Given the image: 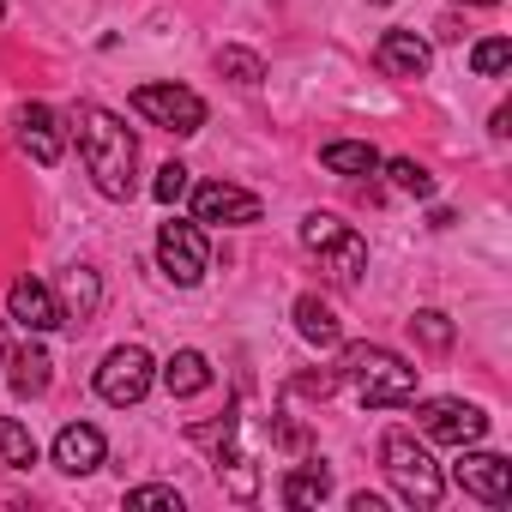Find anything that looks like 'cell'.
Listing matches in <instances>:
<instances>
[{"mask_svg": "<svg viewBox=\"0 0 512 512\" xmlns=\"http://www.w3.org/2000/svg\"><path fill=\"white\" fill-rule=\"evenodd\" d=\"M73 139H79V157H85V175L97 181V193L127 205V199L139 193V175H133V169H139V145H133L127 121L109 115V109H97V103H79Z\"/></svg>", "mask_w": 512, "mask_h": 512, "instance_id": "6da1fadb", "label": "cell"}, {"mask_svg": "<svg viewBox=\"0 0 512 512\" xmlns=\"http://www.w3.org/2000/svg\"><path fill=\"white\" fill-rule=\"evenodd\" d=\"M338 380H344L368 410H398V404L416 398V368H410L398 350H386V344H356V350H344Z\"/></svg>", "mask_w": 512, "mask_h": 512, "instance_id": "7a4b0ae2", "label": "cell"}, {"mask_svg": "<svg viewBox=\"0 0 512 512\" xmlns=\"http://www.w3.org/2000/svg\"><path fill=\"white\" fill-rule=\"evenodd\" d=\"M302 247L320 253L326 272H332L338 284H356V278L368 272V241H362L344 217H332V211H308V217H302Z\"/></svg>", "mask_w": 512, "mask_h": 512, "instance_id": "3957f363", "label": "cell"}, {"mask_svg": "<svg viewBox=\"0 0 512 512\" xmlns=\"http://www.w3.org/2000/svg\"><path fill=\"white\" fill-rule=\"evenodd\" d=\"M380 458H386V476H392V488L410 500V506H440V494H446V476H440V464L410 440V434H386V446H380Z\"/></svg>", "mask_w": 512, "mask_h": 512, "instance_id": "277c9868", "label": "cell"}, {"mask_svg": "<svg viewBox=\"0 0 512 512\" xmlns=\"http://www.w3.org/2000/svg\"><path fill=\"white\" fill-rule=\"evenodd\" d=\"M157 266H163V278H169L175 290H193V284L211 272L205 229H199V223H181V217H169V223L157 229Z\"/></svg>", "mask_w": 512, "mask_h": 512, "instance_id": "5b68a950", "label": "cell"}, {"mask_svg": "<svg viewBox=\"0 0 512 512\" xmlns=\"http://www.w3.org/2000/svg\"><path fill=\"white\" fill-rule=\"evenodd\" d=\"M151 380H157L151 350L121 344V350H109V356H103V368H97V398H103V404H115V410H127V404H139V398L151 392Z\"/></svg>", "mask_w": 512, "mask_h": 512, "instance_id": "8992f818", "label": "cell"}, {"mask_svg": "<svg viewBox=\"0 0 512 512\" xmlns=\"http://www.w3.org/2000/svg\"><path fill=\"white\" fill-rule=\"evenodd\" d=\"M133 109L145 121H157L163 133H175V139H187V133L205 127V97L187 91V85H139L133 91Z\"/></svg>", "mask_w": 512, "mask_h": 512, "instance_id": "52a82bcc", "label": "cell"}, {"mask_svg": "<svg viewBox=\"0 0 512 512\" xmlns=\"http://www.w3.org/2000/svg\"><path fill=\"white\" fill-rule=\"evenodd\" d=\"M416 422H422L428 440H446V446H476L488 434V416L476 404H464V398H428L416 410Z\"/></svg>", "mask_w": 512, "mask_h": 512, "instance_id": "ba28073f", "label": "cell"}, {"mask_svg": "<svg viewBox=\"0 0 512 512\" xmlns=\"http://www.w3.org/2000/svg\"><path fill=\"white\" fill-rule=\"evenodd\" d=\"M452 482H458L470 500H482V506H506V500H512V464H506L500 452H464V458L452 464Z\"/></svg>", "mask_w": 512, "mask_h": 512, "instance_id": "9c48e42d", "label": "cell"}, {"mask_svg": "<svg viewBox=\"0 0 512 512\" xmlns=\"http://www.w3.org/2000/svg\"><path fill=\"white\" fill-rule=\"evenodd\" d=\"M193 223H223V229L260 223V199L229 181H205V187H193Z\"/></svg>", "mask_w": 512, "mask_h": 512, "instance_id": "30bf717a", "label": "cell"}, {"mask_svg": "<svg viewBox=\"0 0 512 512\" xmlns=\"http://www.w3.org/2000/svg\"><path fill=\"white\" fill-rule=\"evenodd\" d=\"M7 320H13V326H25L31 338H37V332H55V326H61V302H55V290H49V284L19 278V284L7 290Z\"/></svg>", "mask_w": 512, "mask_h": 512, "instance_id": "8fae6325", "label": "cell"}, {"mask_svg": "<svg viewBox=\"0 0 512 512\" xmlns=\"http://www.w3.org/2000/svg\"><path fill=\"white\" fill-rule=\"evenodd\" d=\"M19 139H25V151H31L43 169H55V163H61V151H67L61 115H55L49 103H25V109H19Z\"/></svg>", "mask_w": 512, "mask_h": 512, "instance_id": "7c38bea8", "label": "cell"}, {"mask_svg": "<svg viewBox=\"0 0 512 512\" xmlns=\"http://www.w3.org/2000/svg\"><path fill=\"white\" fill-rule=\"evenodd\" d=\"M103 452H109V440H103V428H91V422H67V428L55 434V464H61L67 476H91V470L103 464Z\"/></svg>", "mask_w": 512, "mask_h": 512, "instance_id": "4fadbf2b", "label": "cell"}, {"mask_svg": "<svg viewBox=\"0 0 512 512\" xmlns=\"http://www.w3.org/2000/svg\"><path fill=\"white\" fill-rule=\"evenodd\" d=\"M428 61H434V55H428V43H422L416 31H386V37H380V67H386L392 79H422Z\"/></svg>", "mask_w": 512, "mask_h": 512, "instance_id": "5bb4252c", "label": "cell"}, {"mask_svg": "<svg viewBox=\"0 0 512 512\" xmlns=\"http://www.w3.org/2000/svg\"><path fill=\"white\" fill-rule=\"evenodd\" d=\"M97 308H103L97 272L91 266H73L67 284H61V326H85V320H97Z\"/></svg>", "mask_w": 512, "mask_h": 512, "instance_id": "9a60e30c", "label": "cell"}, {"mask_svg": "<svg viewBox=\"0 0 512 512\" xmlns=\"http://www.w3.org/2000/svg\"><path fill=\"white\" fill-rule=\"evenodd\" d=\"M49 380H55V362H49V350H43V344L13 350V362H7V386H13L19 398H43V392H49Z\"/></svg>", "mask_w": 512, "mask_h": 512, "instance_id": "2e32d148", "label": "cell"}, {"mask_svg": "<svg viewBox=\"0 0 512 512\" xmlns=\"http://www.w3.org/2000/svg\"><path fill=\"white\" fill-rule=\"evenodd\" d=\"M296 332H302L308 344H320V350H338V344H344V320H338L320 296H296Z\"/></svg>", "mask_w": 512, "mask_h": 512, "instance_id": "e0dca14e", "label": "cell"}, {"mask_svg": "<svg viewBox=\"0 0 512 512\" xmlns=\"http://www.w3.org/2000/svg\"><path fill=\"white\" fill-rule=\"evenodd\" d=\"M163 386H169V398H199V392L211 386V362H205L199 350H175V356L163 362Z\"/></svg>", "mask_w": 512, "mask_h": 512, "instance_id": "ac0fdd59", "label": "cell"}, {"mask_svg": "<svg viewBox=\"0 0 512 512\" xmlns=\"http://www.w3.org/2000/svg\"><path fill=\"white\" fill-rule=\"evenodd\" d=\"M326 494H332V470H326V464H314V458H308V464H296V470L284 476V506H320Z\"/></svg>", "mask_w": 512, "mask_h": 512, "instance_id": "d6986e66", "label": "cell"}, {"mask_svg": "<svg viewBox=\"0 0 512 512\" xmlns=\"http://www.w3.org/2000/svg\"><path fill=\"white\" fill-rule=\"evenodd\" d=\"M320 163H326L332 175H374V169H380V151L362 145V139H332V145L320 151Z\"/></svg>", "mask_w": 512, "mask_h": 512, "instance_id": "ffe728a7", "label": "cell"}, {"mask_svg": "<svg viewBox=\"0 0 512 512\" xmlns=\"http://www.w3.org/2000/svg\"><path fill=\"white\" fill-rule=\"evenodd\" d=\"M31 464H37V440H31V428L13 422V416H0V470H31Z\"/></svg>", "mask_w": 512, "mask_h": 512, "instance_id": "44dd1931", "label": "cell"}, {"mask_svg": "<svg viewBox=\"0 0 512 512\" xmlns=\"http://www.w3.org/2000/svg\"><path fill=\"white\" fill-rule=\"evenodd\" d=\"M386 175H392V187H398V193H410V199H434V175H428L416 157H392V163H386Z\"/></svg>", "mask_w": 512, "mask_h": 512, "instance_id": "7402d4cb", "label": "cell"}, {"mask_svg": "<svg viewBox=\"0 0 512 512\" xmlns=\"http://www.w3.org/2000/svg\"><path fill=\"white\" fill-rule=\"evenodd\" d=\"M217 73L235 79V85H260L266 79V61L253 55V49H217Z\"/></svg>", "mask_w": 512, "mask_h": 512, "instance_id": "603a6c76", "label": "cell"}, {"mask_svg": "<svg viewBox=\"0 0 512 512\" xmlns=\"http://www.w3.org/2000/svg\"><path fill=\"white\" fill-rule=\"evenodd\" d=\"M470 67H476V79H500V73L512 67V43H506V37H482V43L470 49Z\"/></svg>", "mask_w": 512, "mask_h": 512, "instance_id": "cb8c5ba5", "label": "cell"}, {"mask_svg": "<svg viewBox=\"0 0 512 512\" xmlns=\"http://www.w3.org/2000/svg\"><path fill=\"white\" fill-rule=\"evenodd\" d=\"M410 332H416L428 350H452V320H446L440 308H422V314L410 320Z\"/></svg>", "mask_w": 512, "mask_h": 512, "instance_id": "d4e9b609", "label": "cell"}, {"mask_svg": "<svg viewBox=\"0 0 512 512\" xmlns=\"http://www.w3.org/2000/svg\"><path fill=\"white\" fill-rule=\"evenodd\" d=\"M181 193H187V169H181V163H163L157 181H151V199H157V205H175Z\"/></svg>", "mask_w": 512, "mask_h": 512, "instance_id": "484cf974", "label": "cell"}, {"mask_svg": "<svg viewBox=\"0 0 512 512\" xmlns=\"http://www.w3.org/2000/svg\"><path fill=\"white\" fill-rule=\"evenodd\" d=\"M127 506H163V512H181V494L163 488V482H145V488H127Z\"/></svg>", "mask_w": 512, "mask_h": 512, "instance_id": "4316f807", "label": "cell"}, {"mask_svg": "<svg viewBox=\"0 0 512 512\" xmlns=\"http://www.w3.org/2000/svg\"><path fill=\"white\" fill-rule=\"evenodd\" d=\"M7 362H13V350H7V326H0V374H7Z\"/></svg>", "mask_w": 512, "mask_h": 512, "instance_id": "83f0119b", "label": "cell"}, {"mask_svg": "<svg viewBox=\"0 0 512 512\" xmlns=\"http://www.w3.org/2000/svg\"><path fill=\"white\" fill-rule=\"evenodd\" d=\"M458 7H494V0H458Z\"/></svg>", "mask_w": 512, "mask_h": 512, "instance_id": "f1b7e54d", "label": "cell"}, {"mask_svg": "<svg viewBox=\"0 0 512 512\" xmlns=\"http://www.w3.org/2000/svg\"><path fill=\"white\" fill-rule=\"evenodd\" d=\"M374 7H386V0H374Z\"/></svg>", "mask_w": 512, "mask_h": 512, "instance_id": "f546056e", "label": "cell"}]
</instances>
